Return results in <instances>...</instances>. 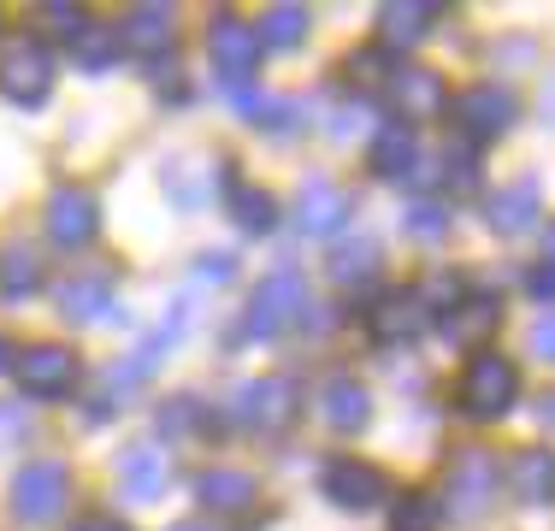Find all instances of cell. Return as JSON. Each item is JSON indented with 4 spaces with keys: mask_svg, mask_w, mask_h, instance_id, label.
Returning <instances> with one entry per match:
<instances>
[{
    "mask_svg": "<svg viewBox=\"0 0 555 531\" xmlns=\"http://www.w3.org/2000/svg\"><path fill=\"white\" fill-rule=\"evenodd\" d=\"M12 361H18V342H12V337H0V372H12Z\"/></svg>",
    "mask_w": 555,
    "mask_h": 531,
    "instance_id": "60d3db41",
    "label": "cell"
},
{
    "mask_svg": "<svg viewBox=\"0 0 555 531\" xmlns=\"http://www.w3.org/2000/svg\"><path fill=\"white\" fill-rule=\"evenodd\" d=\"M296 414H301V390L289 378H255V384H243V390L231 396V419L243 425V431H255V437L289 431Z\"/></svg>",
    "mask_w": 555,
    "mask_h": 531,
    "instance_id": "5b68a950",
    "label": "cell"
},
{
    "mask_svg": "<svg viewBox=\"0 0 555 531\" xmlns=\"http://www.w3.org/2000/svg\"><path fill=\"white\" fill-rule=\"evenodd\" d=\"M118 42L130 53H149V60L154 53H171V42H178V12L142 0V7H130L125 18H118Z\"/></svg>",
    "mask_w": 555,
    "mask_h": 531,
    "instance_id": "e0dca14e",
    "label": "cell"
},
{
    "mask_svg": "<svg viewBox=\"0 0 555 531\" xmlns=\"http://www.w3.org/2000/svg\"><path fill=\"white\" fill-rule=\"evenodd\" d=\"M195 502L214 514H248L260 502V478L243 472V467H207L195 478Z\"/></svg>",
    "mask_w": 555,
    "mask_h": 531,
    "instance_id": "ac0fdd59",
    "label": "cell"
},
{
    "mask_svg": "<svg viewBox=\"0 0 555 531\" xmlns=\"http://www.w3.org/2000/svg\"><path fill=\"white\" fill-rule=\"evenodd\" d=\"M414 166H420V137H414V125H385L373 137V171L378 178H414Z\"/></svg>",
    "mask_w": 555,
    "mask_h": 531,
    "instance_id": "d4e9b609",
    "label": "cell"
},
{
    "mask_svg": "<svg viewBox=\"0 0 555 531\" xmlns=\"http://www.w3.org/2000/svg\"><path fill=\"white\" fill-rule=\"evenodd\" d=\"M113 478H118V496L137 502V508H149V502H160L166 484H171V455L160 443H125L118 449Z\"/></svg>",
    "mask_w": 555,
    "mask_h": 531,
    "instance_id": "4fadbf2b",
    "label": "cell"
},
{
    "mask_svg": "<svg viewBox=\"0 0 555 531\" xmlns=\"http://www.w3.org/2000/svg\"><path fill=\"white\" fill-rule=\"evenodd\" d=\"M443 113L455 118L461 137H473V142H496L502 130H508L514 118H520V95H514L508 83H473V89H461V95H449Z\"/></svg>",
    "mask_w": 555,
    "mask_h": 531,
    "instance_id": "ba28073f",
    "label": "cell"
},
{
    "mask_svg": "<svg viewBox=\"0 0 555 531\" xmlns=\"http://www.w3.org/2000/svg\"><path fill=\"white\" fill-rule=\"evenodd\" d=\"M320 419L332 425V431H361L366 419H373V396H366V384H354L349 372H337V378L320 384Z\"/></svg>",
    "mask_w": 555,
    "mask_h": 531,
    "instance_id": "7402d4cb",
    "label": "cell"
},
{
    "mask_svg": "<svg viewBox=\"0 0 555 531\" xmlns=\"http://www.w3.org/2000/svg\"><path fill=\"white\" fill-rule=\"evenodd\" d=\"M366 325H373L378 342H414L420 331L431 325V308L420 289H385V296L373 301V313H366Z\"/></svg>",
    "mask_w": 555,
    "mask_h": 531,
    "instance_id": "9a60e30c",
    "label": "cell"
},
{
    "mask_svg": "<svg viewBox=\"0 0 555 531\" xmlns=\"http://www.w3.org/2000/svg\"><path fill=\"white\" fill-rule=\"evenodd\" d=\"M508 490L526 508H555V449H514Z\"/></svg>",
    "mask_w": 555,
    "mask_h": 531,
    "instance_id": "ffe728a7",
    "label": "cell"
},
{
    "mask_svg": "<svg viewBox=\"0 0 555 531\" xmlns=\"http://www.w3.org/2000/svg\"><path fill=\"white\" fill-rule=\"evenodd\" d=\"M308 24H313L308 7H289V0H284V7H267V12H260L255 30H260V48H301Z\"/></svg>",
    "mask_w": 555,
    "mask_h": 531,
    "instance_id": "f546056e",
    "label": "cell"
},
{
    "mask_svg": "<svg viewBox=\"0 0 555 531\" xmlns=\"http://www.w3.org/2000/svg\"><path fill=\"white\" fill-rule=\"evenodd\" d=\"M202 425V402L195 396H171V402H160V437H183Z\"/></svg>",
    "mask_w": 555,
    "mask_h": 531,
    "instance_id": "1f68e13d",
    "label": "cell"
},
{
    "mask_svg": "<svg viewBox=\"0 0 555 531\" xmlns=\"http://www.w3.org/2000/svg\"><path fill=\"white\" fill-rule=\"evenodd\" d=\"M224 212H231L236 231H248V236H272V231H278V195L255 190V183H231Z\"/></svg>",
    "mask_w": 555,
    "mask_h": 531,
    "instance_id": "484cf974",
    "label": "cell"
},
{
    "mask_svg": "<svg viewBox=\"0 0 555 531\" xmlns=\"http://www.w3.org/2000/svg\"><path fill=\"white\" fill-rule=\"evenodd\" d=\"M496 484H502V467H496L491 449H461V455L449 461V472H443L438 514H449L455 526L485 520V514H491V502H496Z\"/></svg>",
    "mask_w": 555,
    "mask_h": 531,
    "instance_id": "6da1fadb",
    "label": "cell"
},
{
    "mask_svg": "<svg viewBox=\"0 0 555 531\" xmlns=\"http://www.w3.org/2000/svg\"><path fill=\"white\" fill-rule=\"evenodd\" d=\"M325 502L343 514H366V508H378V502H390V478L385 467H373V461H354V455H343L325 467Z\"/></svg>",
    "mask_w": 555,
    "mask_h": 531,
    "instance_id": "7c38bea8",
    "label": "cell"
},
{
    "mask_svg": "<svg viewBox=\"0 0 555 531\" xmlns=\"http://www.w3.org/2000/svg\"><path fill=\"white\" fill-rule=\"evenodd\" d=\"M36 289H42V260H36V248L7 243L0 248V301H30Z\"/></svg>",
    "mask_w": 555,
    "mask_h": 531,
    "instance_id": "4316f807",
    "label": "cell"
},
{
    "mask_svg": "<svg viewBox=\"0 0 555 531\" xmlns=\"http://www.w3.org/2000/svg\"><path fill=\"white\" fill-rule=\"evenodd\" d=\"M485 219H491V231H502V236L532 231V224L544 219V202H538V178H514V183H502L491 202H485Z\"/></svg>",
    "mask_w": 555,
    "mask_h": 531,
    "instance_id": "d6986e66",
    "label": "cell"
},
{
    "mask_svg": "<svg viewBox=\"0 0 555 531\" xmlns=\"http://www.w3.org/2000/svg\"><path fill=\"white\" fill-rule=\"evenodd\" d=\"M0 95L12 106H42L54 95V53L42 36H18L0 53Z\"/></svg>",
    "mask_w": 555,
    "mask_h": 531,
    "instance_id": "52a82bcc",
    "label": "cell"
},
{
    "mask_svg": "<svg viewBox=\"0 0 555 531\" xmlns=\"http://www.w3.org/2000/svg\"><path fill=\"white\" fill-rule=\"evenodd\" d=\"M207 53H214V65L224 72V83L231 89H243L248 77H255V65H260V30L248 18H236V12H219L214 24H207Z\"/></svg>",
    "mask_w": 555,
    "mask_h": 531,
    "instance_id": "8fae6325",
    "label": "cell"
},
{
    "mask_svg": "<svg viewBox=\"0 0 555 531\" xmlns=\"http://www.w3.org/2000/svg\"><path fill=\"white\" fill-rule=\"evenodd\" d=\"M532 354H544V361H555V313H544L532 325Z\"/></svg>",
    "mask_w": 555,
    "mask_h": 531,
    "instance_id": "74e56055",
    "label": "cell"
},
{
    "mask_svg": "<svg viewBox=\"0 0 555 531\" xmlns=\"http://www.w3.org/2000/svg\"><path fill=\"white\" fill-rule=\"evenodd\" d=\"M54 308H60V319H72V325H101V319H125L107 266H83V272L60 277V284H54Z\"/></svg>",
    "mask_w": 555,
    "mask_h": 531,
    "instance_id": "30bf717a",
    "label": "cell"
},
{
    "mask_svg": "<svg viewBox=\"0 0 555 531\" xmlns=\"http://www.w3.org/2000/svg\"><path fill=\"white\" fill-rule=\"evenodd\" d=\"M296 212H301V231H308V236H337L343 224H349L354 202H349V190H343V183L308 178V183H301V195H296Z\"/></svg>",
    "mask_w": 555,
    "mask_h": 531,
    "instance_id": "2e32d148",
    "label": "cell"
},
{
    "mask_svg": "<svg viewBox=\"0 0 555 531\" xmlns=\"http://www.w3.org/2000/svg\"><path fill=\"white\" fill-rule=\"evenodd\" d=\"M526 289H532L538 301H555V260H538L532 277H526Z\"/></svg>",
    "mask_w": 555,
    "mask_h": 531,
    "instance_id": "8d00e7d4",
    "label": "cell"
},
{
    "mask_svg": "<svg viewBox=\"0 0 555 531\" xmlns=\"http://www.w3.org/2000/svg\"><path fill=\"white\" fill-rule=\"evenodd\" d=\"M408 236H420V243H438V236H449V212L438 202H420L414 212H408Z\"/></svg>",
    "mask_w": 555,
    "mask_h": 531,
    "instance_id": "d6a6232c",
    "label": "cell"
},
{
    "mask_svg": "<svg viewBox=\"0 0 555 531\" xmlns=\"http://www.w3.org/2000/svg\"><path fill=\"white\" fill-rule=\"evenodd\" d=\"M24 437V414L18 407H0V443H18Z\"/></svg>",
    "mask_w": 555,
    "mask_h": 531,
    "instance_id": "f35d334b",
    "label": "cell"
},
{
    "mask_svg": "<svg viewBox=\"0 0 555 531\" xmlns=\"http://www.w3.org/2000/svg\"><path fill=\"white\" fill-rule=\"evenodd\" d=\"M195 277H202V284H231L236 260L231 255H202V260H195Z\"/></svg>",
    "mask_w": 555,
    "mask_h": 531,
    "instance_id": "e575fe53",
    "label": "cell"
},
{
    "mask_svg": "<svg viewBox=\"0 0 555 531\" xmlns=\"http://www.w3.org/2000/svg\"><path fill=\"white\" fill-rule=\"evenodd\" d=\"M12 378H18V390L30 396V402H60V396L77 390L83 361H77L65 342H30V349H18V361H12Z\"/></svg>",
    "mask_w": 555,
    "mask_h": 531,
    "instance_id": "8992f818",
    "label": "cell"
},
{
    "mask_svg": "<svg viewBox=\"0 0 555 531\" xmlns=\"http://www.w3.org/2000/svg\"><path fill=\"white\" fill-rule=\"evenodd\" d=\"M390 95L402 106V118H438L449 106L443 77L426 72V65H390Z\"/></svg>",
    "mask_w": 555,
    "mask_h": 531,
    "instance_id": "44dd1931",
    "label": "cell"
},
{
    "mask_svg": "<svg viewBox=\"0 0 555 531\" xmlns=\"http://www.w3.org/2000/svg\"><path fill=\"white\" fill-rule=\"evenodd\" d=\"M332 277L337 289H366L378 277V243L373 236H354V243H343L332 255Z\"/></svg>",
    "mask_w": 555,
    "mask_h": 531,
    "instance_id": "f1b7e54d",
    "label": "cell"
},
{
    "mask_svg": "<svg viewBox=\"0 0 555 531\" xmlns=\"http://www.w3.org/2000/svg\"><path fill=\"white\" fill-rule=\"evenodd\" d=\"M520 396V366L496 349H473L467 372H461V390H455V407L467 419H502Z\"/></svg>",
    "mask_w": 555,
    "mask_h": 531,
    "instance_id": "7a4b0ae2",
    "label": "cell"
},
{
    "mask_svg": "<svg viewBox=\"0 0 555 531\" xmlns=\"http://www.w3.org/2000/svg\"><path fill=\"white\" fill-rule=\"evenodd\" d=\"M496 325H502V301L496 296H461L455 308H449V319H443V337L461 342V349H479Z\"/></svg>",
    "mask_w": 555,
    "mask_h": 531,
    "instance_id": "603a6c76",
    "label": "cell"
},
{
    "mask_svg": "<svg viewBox=\"0 0 555 531\" xmlns=\"http://www.w3.org/2000/svg\"><path fill=\"white\" fill-rule=\"evenodd\" d=\"M343 72H349L354 83H378V72H385V53H354V60L343 65Z\"/></svg>",
    "mask_w": 555,
    "mask_h": 531,
    "instance_id": "d590c367",
    "label": "cell"
},
{
    "mask_svg": "<svg viewBox=\"0 0 555 531\" xmlns=\"http://www.w3.org/2000/svg\"><path fill=\"white\" fill-rule=\"evenodd\" d=\"M171 531H202V526H171Z\"/></svg>",
    "mask_w": 555,
    "mask_h": 531,
    "instance_id": "ee69618b",
    "label": "cell"
},
{
    "mask_svg": "<svg viewBox=\"0 0 555 531\" xmlns=\"http://www.w3.org/2000/svg\"><path fill=\"white\" fill-rule=\"evenodd\" d=\"M438 502L426 496V490H402L396 496V508H390V531H438Z\"/></svg>",
    "mask_w": 555,
    "mask_h": 531,
    "instance_id": "4dcf8cb0",
    "label": "cell"
},
{
    "mask_svg": "<svg viewBox=\"0 0 555 531\" xmlns=\"http://www.w3.org/2000/svg\"><path fill=\"white\" fill-rule=\"evenodd\" d=\"M231 159H219V166H207V159H171V166L160 171V190L171 195L178 207H202L214 202V195H231Z\"/></svg>",
    "mask_w": 555,
    "mask_h": 531,
    "instance_id": "5bb4252c",
    "label": "cell"
},
{
    "mask_svg": "<svg viewBox=\"0 0 555 531\" xmlns=\"http://www.w3.org/2000/svg\"><path fill=\"white\" fill-rule=\"evenodd\" d=\"M72 531H130V526L118 520V514H89V520H77Z\"/></svg>",
    "mask_w": 555,
    "mask_h": 531,
    "instance_id": "ab89813d",
    "label": "cell"
},
{
    "mask_svg": "<svg viewBox=\"0 0 555 531\" xmlns=\"http://www.w3.org/2000/svg\"><path fill=\"white\" fill-rule=\"evenodd\" d=\"M538 407H544V419L555 425V396H544V402H538Z\"/></svg>",
    "mask_w": 555,
    "mask_h": 531,
    "instance_id": "7bdbcfd3",
    "label": "cell"
},
{
    "mask_svg": "<svg viewBox=\"0 0 555 531\" xmlns=\"http://www.w3.org/2000/svg\"><path fill=\"white\" fill-rule=\"evenodd\" d=\"M296 319H308V277L301 272H267L260 277V289L248 296V319H243V337H278V331H289Z\"/></svg>",
    "mask_w": 555,
    "mask_h": 531,
    "instance_id": "3957f363",
    "label": "cell"
},
{
    "mask_svg": "<svg viewBox=\"0 0 555 531\" xmlns=\"http://www.w3.org/2000/svg\"><path fill=\"white\" fill-rule=\"evenodd\" d=\"M544 118H555V77H550V89H544Z\"/></svg>",
    "mask_w": 555,
    "mask_h": 531,
    "instance_id": "b9f144b4",
    "label": "cell"
},
{
    "mask_svg": "<svg viewBox=\"0 0 555 531\" xmlns=\"http://www.w3.org/2000/svg\"><path fill=\"white\" fill-rule=\"evenodd\" d=\"M550 243H555V236H550Z\"/></svg>",
    "mask_w": 555,
    "mask_h": 531,
    "instance_id": "f6af8a7d",
    "label": "cell"
},
{
    "mask_svg": "<svg viewBox=\"0 0 555 531\" xmlns=\"http://www.w3.org/2000/svg\"><path fill=\"white\" fill-rule=\"evenodd\" d=\"M42 24H54V30L65 36V42H72V36L83 30L89 18H83V7H65V0H48V7H42Z\"/></svg>",
    "mask_w": 555,
    "mask_h": 531,
    "instance_id": "836d02e7",
    "label": "cell"
},
{
    "mask_svg": "<svg viewBox=\"0 0 555 531\" xmlns=\"http://www.w3.org/2000/svg\"><path fill=\"white\" fill-rule=\"evenodd\" d=\"M72 508V472L60 461H30L12 478V520L18 526H54Z\"/></svg>",
    "mask_w": 555,
    "mask_h": 531,
    "instance_id": "277c9868",
    "label": "cell"
},
{
    "mask_svg": "<svg viewBox=\"0 0 555 531\" xmlns=\"http://www.w3.org/2000/svg\"><path fill=\"white\" fill-rule=\"evenodd\" d=\"M42 224H48V243L65 248V255L89 248L101 236V202H95V190H83V183H54Z\"/></svg>",
    "mask_w": 555,
    "mask_h": 531,
    "instance_id": "9c48e42d",
    "label": "cell"
},
{
    "mask_svg": "<svg viewBox=\"0 0 555 531\" xmlns=\"http://www.w3.org/2000/svg\"><path fill=\"white\" fill-rule=\"evenodd\" d=\"M431 24H438V7H426V0L378 7V42H385V48H414V42H426Z\"/></svg>",
    "mask_w": 555,
    "mask_h": 531,
    "instance_id": "cb8c5ba5",
    "label": "cell"
},
{
    "mask_svg": "<svg viewBox=\"0 0 555 531\" xmlns=\"http://www.w3.org/2000/svg\"><path fill=\"white\" fill-rule=\"evenodd\" d=\"M118 53H125L118 24H83V30L72 36V65L77 72H107V65H118Z\"/></svg>",
    "mask_w": 555,
    "mask_h": 531,
    "instance_id": "83f0119b",
    "label": "cell"
}]
</instances>
